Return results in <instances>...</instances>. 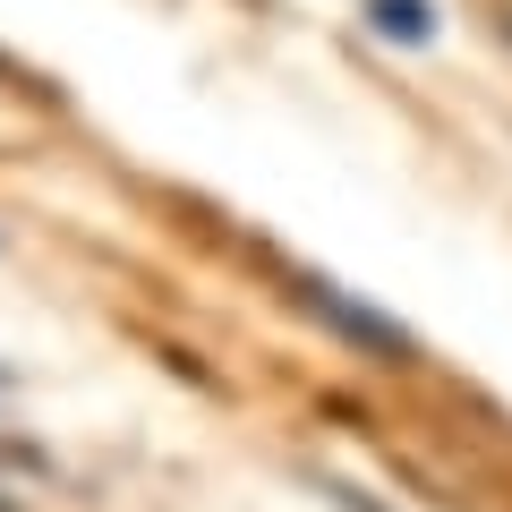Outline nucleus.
I'll return each mask as SVG.
<instances>
[{
    "mask_svg": "<svg viewBox=\"0 0 512 512\" xmlns=\"http://www.w3.org/2000/svg\"><path fill=\"white\" fill-rule=\"evenodd\" d=\"M291 291L308 299L316 316H325V333H342V342H359L367 359H419V342H410L393 316L376 308V299H350L342 282H325V274H291Z\"/></svg>",
    "mask_w": 512,
    "mask_h": 512,
    "instance_id": "1",
    "label": "nucleus"
},
{
    "mask_svg": "<svg viewBox=\"0 0 512 512\" xmlns=\"http://www.w3.org/2000/svg\"><path fill=\"white\" fill-rule=\"evenodd\" d=\"M504 26H512V18H504Z\"/></svg>",
    "mask_w": 512,
    "mask_h": 512,
    "instance_id": "3",
    "label": "nucleus"
},
{
    "mask_svg": "<svg viewBox=\"0 0 512 512\" xmlns=\"http://www.w3.org/2000/svg\"><path fill=\"white\" fill-rule=\"evenodd\" d=\"M367 18H376L393 43H427L436 35V9H427V0H367Z\"/></svg>",
    "mask_w": 512,
    "mask_h": 512,
    "instance_id": "2",
    "label": "nucleus"
}]
</instances>
